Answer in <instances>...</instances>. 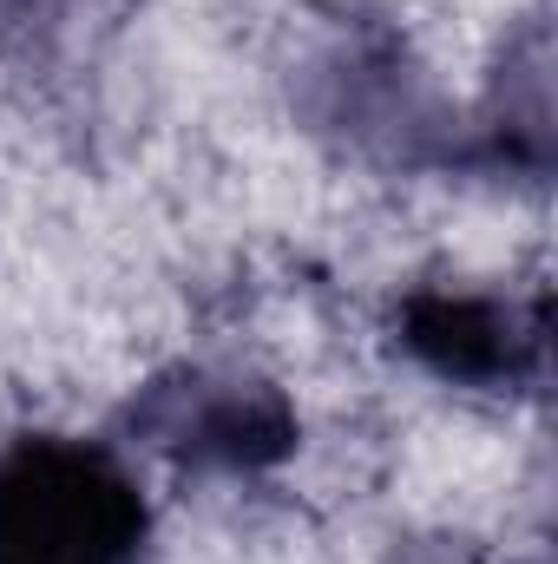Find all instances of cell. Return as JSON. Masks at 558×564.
<instances>
[{
    "label": "cell",
    "mask_w": 558,
    "mask_h": 564,
    "mask_svg": "<svg viewBox=\"0 0 558 564\" xmlns=\"http://www.w3.org/2000/svg\"><path fill=\"white\" fill-rule=\"evenodd\" d=\"M144 512L99 453L33 446L0 473V564H132Z\"/></svg>",
    "instance_id": "cell-1"
}]
</instances>
